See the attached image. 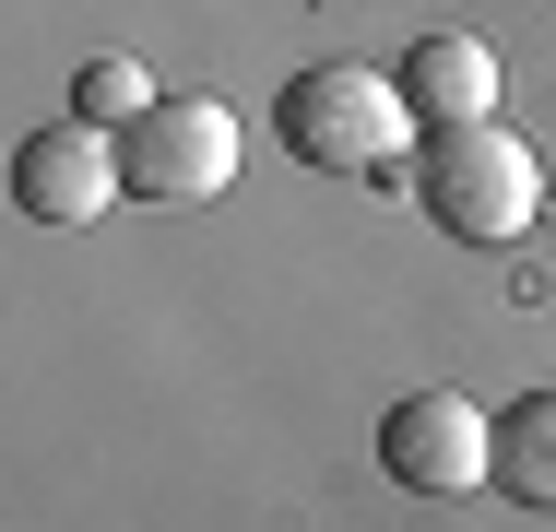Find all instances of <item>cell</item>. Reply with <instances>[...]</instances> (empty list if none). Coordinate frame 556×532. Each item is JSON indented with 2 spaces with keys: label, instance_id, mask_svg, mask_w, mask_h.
Listing matches in <instances>:
<instances>
[{
  "label": "cell",
  "instance_id": "1",
  "mask_svg": "<svg viewBox=\"0 0 556 532\" xmlns=\"http://www.w3.org/2000/svg\"><path fill=\"white\" fill-rule=\"evenodd\" d=\"M273 130H285V154L320 166V178H379V166H403L415 106H403V84H379L367 60H320V72H296V84L273 96Z\"/></svg>",
  "mask_w": 556,
  "mask_h": 532
},
{
  "label": "cell",
  "instance_id": "2",
  "mask_svg": "<svg viewBox=\"0 0 556 532\" xmlns=\"http://www.w3.org/2000/svg\"><path fill=\"white\" fill-rule=\"evenodd\" d=\"M415 202L439 213L450 237H473V249H509V237L545 213V166H533V142H521V130L462 118V130H439V142H427Z\"/></svg>",
  "mask_w": 556,
  "mask_h": 532
},
{
  "label": "cell",
  "instance_id": "3",
  "mask_svg": "<svg viewBox=\"0 0 556 532\" xmlns=\"http://www.w3.org/2000/svg\"><path fill=\"white\" fill-rule=\"evenodd\" d=\"M118 154H130V202H214L237 178V106L225 96H154L118 130Z\"/></svg>",
  "mask_w": 556,
  "mask_h": 532
},
{
  "label": "cell",
  "instance_id": "4",
  "mask_svg": "<svg viewBox=\"0 0 556 532\" xmlns=\"http://www.w3.org/2000/svg\"><path fill=\"white\" fill-rule=\"evenodd\" d=\"M379 473L415 485V497H462V485H497V426L473 415L462 391H403L379 415Z\"/></svg>",
  "mask_w": 556,
  "mask_h": 532
},
{
  "label": "cell",
  "instance_id": "5",
  "mask_svg": "<svg viewBox=\"0 0 556 532\" xmlns=\"http://www.w3.org/2000/svg\"><path fill=\"white\" fill-rule=\"evenodd\" d=\"M12 202L36 213V225H96L108 202H130V154L108 142V118H48V130H24V154H12Z\"/></svg>",
  "mask_w": 556,
  "mask_h": 532
},
{
  "label": "cell",
  "instance_id": "6",
  "mask_svg": "<svg viewBox=\"0 0 556 532\" xmlns=\"http://www.w3.org/2000/svg\"><path fill=\"white\" fill-rule=\"evenodd\" d=\"M403 106H415L427 130L497 118V60H485V36H415V60H403Z\"/></svg>",
  "mask_w": 556,
  "mask_h": 532
},
{
  "label": "cell",
  "instance_id": "7",
  "mask_svg": "<svg viewBox=\"0 0 556 532\" xmlns=\"http://www.w3.org/2000/svg\"><path fill=\"white\" fill-rule=\"evenodd\" d=\"M497 485L533 497V509H556V391H533V403L497 415Z\"/></svg>",
  "mask_w": 556,
  "mask_h": 532
},
{
  "label": "cell",
  "instance_id": "8",
  "mask_svg": "<svg viewBox=\"0 0 556 532\" xmlns=\"http://www.w3.org/2000/svg\"><path fill=\"white\" fill-rule=\"evenodd\" d=\"M72 106H84V118H108V130H130V118L154 106V84H142V60H96V72L72 84Z\"/></svg>",
  "mask_w": 556,
  "mask_h": 532
}]
</instances>
